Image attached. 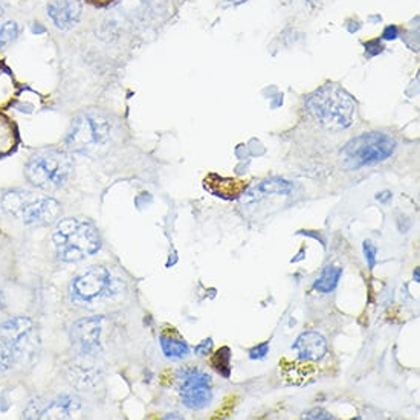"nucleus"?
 Returning <instances> with one entry per match:
<instances>
[{
	"mask_svg": "<svg viewBox=\"0 0 420 420\" xmlns=\"http://www.w3.org/2000/svg\"><path fill=\"white\" fill-rule=\"evenodd\" d=\"M57 257L61 262L75 263L98 253L101 248L100 232L96 226L83 219H63L52 232Z\"/></svg>",
	"mask_w": 420,
	"mask_h": 420,
	"instance_id": "obj_1",
	"label": "nucleus"
},
{
	"mask_svg": "<svg viewBox=\"0 0 420 420\" xmlns=\"http://www.w3.org/2000/svg\"><path fill=\"white\" fill-rule=\"evenodd\" d=\"M306 109L329 130H344L353 123L357 103L349 92L336 84H326L306 100Z\"/></svg>",
	"mask_w": 420,
	"mask_h": 420,
	"instance_id": "obj_2",
	"label": "nucleus"
},
{
	"mask_svg": "<svg viewBox=\"0 0 420 420\" xmlns=\"http://www.w3.org/2000/svg\"><path fill=\"white\" fill-rule=\"evenodd\" d=\"M5 211L28 226L51 225L60 216V204L50 196L28 190H13L2 197Z\"/></svg>",
	"mask_w": 420,
	"mask_h": 420,
	"instance_id": "obj_3",
	"label": "nucleus"
},
{
	"mask_svg": "<svg viewBox=\"0 0 420 420\" xmlns=\"http://www.w3.org/2000/svg\"><path fill=\"white\" fill-rule=\"evenodd\" d=\"M112 126L106 117L89 112L74 119L66 135V149L80 155L96 156L107 149Z\"/></svg>",
	"mask_w": 420,
	"mask_h": 420,
	"instance_id": "obj_4",
	"label": "nucleus"
},
{
	"mask_svg": "<svg viewBox=\"0 0 420 420\" xmlns=\"http://www.w3.org/2000/svg\"><path fill=\"white\" fill-rule=\"evenodd\" d=\"M74 163L66 151L45 150L32 156L27 165V176L34 187L52 191L66 183Z\"/></svg>",
	"mask_w": 420,
	"mask_h": 420,
	"instance_id": "obj_5",
	"label": "nucleus"
},
{
	"mask_svg": "<svg viewBox=\"0 0 420 420\" xmlns=\"http://www.w3.org/2000/svg\"><path fill=\"white\" fill-rule=\"evenodd\" d=\"M396 150V141L385 133H364L352 140L343 150L344 165L357 170L366 165L384 163Z\"/></svg>",
	"mask_w": 420,
	"mask_h": 420,
	"instance_id": "obj_6",
	"label": "nucleus"
},
{
	"mask_svg": "<svg viewBox=\"0 0 420 420\" xmlns=\"http://www.w3.org/2000/svg\"><path fill=\"white\" fill-rule=\"evenodd\" d=\"M32 327L34 324L27 317H15L0 324V373L11 368L22 357Z\"/></svg>",
	"mask_w": 420,
	"mask_h": 420,
	"instance_id": "obj_7",
	"label": "nucleus"
},
{
	"mask_svg": "<svg viewBox=\"0 0 420 420\" xmlns=\"http://www.w3.org/2000/svg\"><path fill=\"white\" fill-rule=\"evenodd\" d=\"M177 391L181 400L190 410L205 408L213 398L211 377L204 371L188 366L177 371Z\"/></svg>",
	"mask_w": 420,
	"mask_h": 420,
	"instance_id": "obj_8",
	"label": "nucleus"
},
{
	"mask_svg": "<svg viewBox=\"0 0 420 420\" xmlns=\"http://www.w3.org/2000/svg\"><path fill=\"white\" fill-rule=\"evenodd\" d=\"M112 286V273L103 266H92L72 280L70 297L77 303H93L109 295Z\"/></svg>",
	"mask_w": 420,
	"mask_h": 420,
	"instance_id": "obj_9",
	"label": "nucleus"
},
{
	"mask_svg": "<svg viewBox=\"0 0 420 420\" xmlns=\"http://www.w3.org/2000/svg\"><path fill=\"white\" fill-rule=\"evenodd\" d=\"M101 317H89L77 321L70 330L72 344L83 357H93L100 352L101 341Z\"/></svg>",
	"mask_w": 420,
	"mask_h": 420,
	"instance_id": "obj_10",
	"label": "nucleus"
},
{
	"mask_svg": "<svg viewBox=\"0 0 420 420\" xmlns=\"http://www.w3.org/2000/svg\"><path fill=\"white\" fill-rule=\"evenodd\" d=\"M280 376L287 385L306 387L317 381L318 367L310 361H281Z\"/></svg>",
	"mask_w": 420,
	"mask_h": 420,
	"instance_id": "obj_11",
	"label": "nucleus"
},
{
	"mask_svg": "<svg viewBox=\"0 0 420 420\" xmlns=\"http://www.w3.org/2000/svg\"><path fill=\"white\" fill-rule=\"evenodd\" d=\"M47 15L59 29H70L80 20L82 5L78 0H52L47 5Z\"/></svg>",
	"mask_w": 420,
	"mask_h": 420,
	"instance_id": "obj_12",
	"label": "nucleus"
},
{
	"mask_svg": "<svg viewBox=\"0 0 420 420\" xmlns=\"http://www.w3.org/2000/svg\"><path fill=\"white\" fill-rule=\"evenodd\" d=\"M204 187L213 196L220 197L225 200H236L243 196L248 190V183L237 179H228V177H220L219 174H208L204 181Z\"/></svg>",
	"mask_w": 420,
	"mask_h": 420,
	"instance_id": "obj_13",
	"label": "nucleus"
},
{
	"mask_svg": "<svg viewBox=\"0 0 420 420\" xmlns=\"http://www.w3.org/2000/svg\"><path fill=\"white\" fill-rule=\"evenodd\" d=\"M298 357L306 361H321L327 353V343L318 332H304L294 344Z\"/></svg>",
	"mask_w": 420,
	"mask_h": 420,
	"instance_id": "obj_14",
	"label": "nucleus"
},
{
	"mask_svg": "<svg viewBox=\"0 0 420 420\" xmlns=\"http://www.w3.org/2000/svg\"><path fill=\"white\" fill-rule=\"evenodd\" d=\"M82 407V402L77 396L64 394L52 400L45 410L40 411V419H69L74 416Z\"/></svg>",
	"mask_w": 420,
	"mask_h": 420,
	"instance_id": "obj_15",
	"label": "nucleus"
},
{
	"mask_svg": "<svg viewBox=\"0 0 420 420\" xmlns=\"http://www.w3.org/2000/svg\"><path fill=\"white\" fill-rule=\"evenodd\" d=\"M294 187L292 183L281 179V177H273V179L264 181L262 183H258L255 188H253L249 193H246L243 200L246 202H255L260 200L263 197H268L272 195H278V196H287L292 193Z\"/></svg>",
	"mask_w": 420,
	"mask_h": 420,
	"instance_id": "obj_16",
	"label": "nucleus"
},
{
	"mask_svg": "<svg viewBox=\"0 0 420 420\" xmlns=\"http://www.w3.org/2000/svg\"><path fill=\"white\" fill-rule=\"evenodd\" d=\"M19 144V133L13 121L0 113V158L11 155Z\"/></svg>",
	"mask_w": 420,
	"mask_h": 420,
	"instance_id": "obj_17",
	"label": "nucleus"
},
{
	"mask_svg": "<svg viewBox=\"0 0 420 420\" xmlns=\"http://www.w3.org/2000/svg\"><path fill=\"white\" fill-rule=\"evenodd\" d=\"M159 341H160V349H163L164 354L170 359H182L187 357L190 352L188 344L174 332L163 333Z\"/></svg>",
	"mask_w": 420,
	"mask_h": 420,
	"instance_id": "obj_18",
	"label": "nucleus"
},
{
	"mask_svg": "<svg viewBox=\"0 0 420 420\" xmlns=\"http://www.w3.org/2000/svg\"><path fill=\"white\" fill-rule=\"evenodd\" d=\"M17 95V83L13 77V72L3 63H0V109L10 106Z\"/></svg>",
	"mask_w": 420,
	"mask_h": 420,
	"instance_id": "obj_19",
	"label": "nucleus"
},
{
	"mask_svg": "<svg viewBox=\"0 0 420 420\" xmlns=\"http://www.w3.org/2000/svg\"><path fill=\"white\" fill-rule=\"evenodd\" d=\"M341 277H343L341 268H336V266H327V268L321 272V276L315 280L313 287L321 294H330L332 290H335Z\"/></svg>",
	"mask_w": 420,
	"mask_h": 420,
	"instance_id": "obj_20",
	"label": "nucleus"
},
{
	"mask_svg": "<svg viewBox=\"0 0 420 420\" xmlns=\"http://www.w3.org/2000/svg\"><path fill=\"white\" fill-rule=\"evenodd\" d=\"M211 366L217 373L222 375L223 377H230L231 375V350L230 347H222L220 350H217L213 354Z\"/></svg>",
	"mask_w": 420,
	"mask_h": 420,
	"instance_id": "obj_21",
	"label": "nucleus"
},
{
	"mask_svg": "<svg viewBox=\"0 0 420 420\" xmlns=\"http://www.w3.org/2000/svg\"><path fill=\"white\" fill-rule=\"evenodd\" d=\"M19 36V25L15 22H6L0 27V50L10 45Z\"/></svg>",
	"mask_w": 420,
	"mask_h": 420,
	"instance_id": "obj_22",
	"label": "nucleus"
},
{
	"mask_svg": "<svg viewBox=\"0 0 420 420\" xmlns=\"http://www.w3.org/2000/svg\"><path fill=\"white\" fill-rule=\"evenodd\" d=\"M364 254H366V260L368 263V268L373 269L376 266V254L377 249L370 243V241H364Z\"/></svg>",
	"mask_w": 420,
	"mask_h": 420,
	"instance_id": "obj_23",
	"label": "nucleus"
},
{
	"mask_svg": "<svg viewBox=\"0 0 420 420\" xmlns=\"http://www.w3.org/2000/svg\"><path fill=\"white\" fill-rule=\"evenodd\" d=\"M268 353H269V343H263L260 345L254 347V349L249 352V358H251V359H263Z\"/></svg>",
	"mask_w": 420,
	"mask_h": 420,
	"instance_id": "obj_24",
	"label": "nucleus"
},
{
	"mask_svg": "<svg viewBox=\"0 0 420 420\" xmlns=\"http://www.w3.org/2000/svg\"><path fill=\"white\" fill-rule=\"evenodd\" d=\"M303 419H333V416L321 408H315L303 414Z\"/></svg>",
	"mask_w": 420,
	"mask_h": 420,
	"instance_id": "obj_25",
	"label": "nucleus"
},
{
	"mask_svg": "<svg viewBox=\"0 0 420 420\" xmlns=\"http://www.w3.org/2000/svg\"><path fill=\"white\" fill-rule=\"evenodd\" d=\"M211 349H213V339L209 338V339H207V341L196 345L195 352H196V354H199V357H207V354L211 352Z\"/></svg>",
	"mask_w": 420,
	"mask_h": 420,
	"instance_id": "obj_26",
	"label": "nucleus"
},
{
	"mask_svg": "<svg viewBox=\"0 0 420 420\" xmlns=\"http://www.w3.org/2000/svg\"><path fill=\"white\" fill-rule=\"evenodd\" d=\"M382 37H384L385 40H393V38H396V37H398V28H396L394 25H391V27H389V28H385Z\"/></svg>",
	"mask_w": 420,
	"mask_h": 420,
	"instance_id": "obj_27",
	"label": "nucleus"
},
{
	"mask_svg": "<svg viewBox=\"0 0 420 420\" xmlns=\"http://www.w3.org/2000/svg\"><path fill=\"white\" fill-rule=\"evenodd\" d=\"M3 306V297H2V292H0V309H2Z\"/></svg>",
	"mask_w": 420,
	"mask_h": 420,
	"instance_id": "obj_28",
	"label": "nucleus"
},
{
	"mask_svg": "<svg viewBox=\"0 0 420 420\" xmlns=\"http://www.w3.org/2000/svg\"><path fill=\"white\" fill-rule=\"evenodd\" d=\"M2 14H3V10H2V8H0V17H2Z\"/></svg>",
	"mask_w": 420,
	"mask_h": 420,
	"instance_id": "obj_29",
	"label": "nucleus"
},
{
	"mask_svg": "<svg viewBox=\"0 0 420 420\" xmlns=\"http://www.w3.org/2000/svg\"><path fill=\"white\" fill-rule=\"evenodd\" d=\"M230 2H232V0H230Z\"/></svg>",
	"mask_w": 420,
	"mask_h": 420,
	"instance_id": "obj_30",
	"label": "nucleus"
}]
</instances>
